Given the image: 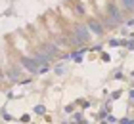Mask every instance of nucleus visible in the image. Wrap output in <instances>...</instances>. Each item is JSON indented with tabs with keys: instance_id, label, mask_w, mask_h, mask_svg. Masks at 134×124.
Masks as SVG:
<instances>
[{
	"instance_id": "5",
	"label": "nucleus",
	"mask_w": 134,
	"mask_h": 124,
	"mask_svg": "<svg viewBox=\"0 0 134 124\" xmlns=\"http://www.w3.org/2000/svg\"><path fill=\"white\" fill-rule=\"evenodd\" d=\"M109 14H111V17H113V23H119L121 21V15H119V11H117L115 6H109Z\"/></svg>"
},
{
	"instance_id": "6",
	"label": "nucleus",
	"mask_w": 134,
	"mask_h": 124,
	"mask_svg": "<svg viewBox=\"0 0 134 124\" xmlns=\"http://www.w3.org/2000/svg\"><path fill=\"white\" fill-rule=\"evenodd\" d=\"M123 6H125L126 10L132 11V10H134V0H123Z\"/></svg>"
},
{
	"instance_id": "4",
	"label": "nucleus",
	"mask_w": 134,
	"mask_h": 124,
	"mask_svg": "<svg viewBox=\"0 0 134 124\" xmlns=\"http://www.w3.org/2000/svg\"><path fill=\"white\" fill-rule=\"evenodd\" d=\"M88 27H90V29H92V31H94V33H96V34H102V33H103V29H102V25H100L98 21H90V23H88Z\"/></svg>"
},
{
	"instance_id": "2",
	"label": "nucleus",
	"mask_w": 134,
	"mask_h": 124,
	"mask_svg": "<svg viewBox=\"0 0 134 124\" xmlns=\"http://www.w3.org/2000/svg\"><path fill=\"white\" fill-rule=\"evenodd\" d=\"M21 63H23V67H25L27 71H31V73H36V71H38V63H36V59L23 57V59H21Z\"/></svg>"
},
{
	"instance_id": "3",
	"label": "nucleus",
	"mask_w": 134,
	"mask_h": 124,
	"mask_svg": "<svg viewBox=\"0 0 134 124\" xmlns=\"http://www.w3.org/2000/svg\"><path fill=\"white\" fill-rule=\"evenodd\" d=\"M42 54L48 55V57H50V55H56V54H58V48L52 46V44H46L44 48H42Z\"/></svg>"
},
{
	"instance_id": "8",
	"label": "nucleus",
	"mask_w": 134,
	"mask_h": 124,
	"mask_svg": "<svg viewBox=\"0 0 134 124\" xmlns=\"http://www.w3.org/2000/svg\"><path fill=\"white\" fill-rule=\"evenodd\" d=\"M0 78H2V73H0Z\"/></svg>"
},
{
	"instance_id": "7",
	"label": "nucleus",
	"mask_w": 134,
	"mask_h": 124,
	"mask_svg": "<svg viewBox=\"0 0 134 124\" xmlns=\"http://www.w3.org/2000/svg\"><path fill=\"white\" fill-rule=\"evenodd\" d=\"M123 124H134V120H132V119H130V120H129V119H125V120H123Z\"/></svg>"
},
{
	"instance_id": "1",
	"label": "nucleus",
	"mask_w": 134,
	"mask_h": 124,
	"mask_svg": "<svg viewBox=\"0 0 134 124\" xmlns=\"http://www.w3.org/2000/svg\"><path fill=\"white\" fill-rule=\"evenodd\" d=\"M75 34H77V40L79 42H88L90 38V33H88V27H84V25H77L75 27Z\"/></svg>"
}]
</instances>
